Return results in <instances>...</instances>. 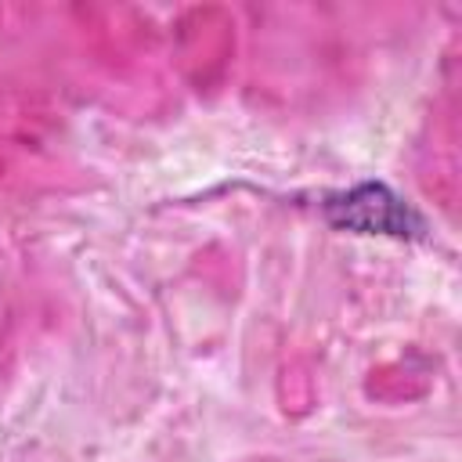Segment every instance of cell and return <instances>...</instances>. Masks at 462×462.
<instances>
[{"label":"cell","mask_w":462,"mask_h":462,"mask_svg":"<svg viewBox=\"0 0 462 462\" xmlns=\"http://www.w3.org/2000/svg\"><path fill=\"white\" fill-rule=\"evenodd\" d=\"M332 220L346 227H361V231H386V235H408V227L419 224L411 209L379 184H365L350 191L343 202H336Z\"/></svg>","instance_id":"obj_1"}]
</instances>
